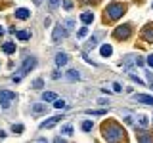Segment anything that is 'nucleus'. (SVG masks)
<instances>
[{
  "label": "nucleus",
  "mask_w": 153,
  "mask_h": 143,
  "mask_svg": "<svg viewBox=\"0 0 153 143\" xmlns=\"http://www.w3.org/2000/svg\"><path fill=\"white\" fill-rule=\"evenodd\" d=\"M48 2H50V8L52 10H56L57 6H59V0H48Z\"/></svg>",
  "instance_id": "26"
},
{
  "label": "nucleus",
  "mask_w": 153,
  "mask_h": 143,
  "mask_svg": "<svg viewBox=\"0 0 153 143\" xmlns=\"http://www.w3.org/2000/svg\"><path fill=\"white\" fill-rule=\"evenodd\" d=\"M35 65H36V59H35V57H27L25 63H23L21 69H19V74L13 76V82H19V80H21V76H25L31 69H35Z\"/></svg>",
  "instance_id": "2"
},
{
  "label": "nucleus",
  "mask_w": 153,
  "mask_h": 143,
  "mask_svg": "<svg viewBox=\"0 0 153 143\" xmlns=\"http://www.w3.org/2000/svg\"><path fill=\"white\" fill-rule=\"evenodd\" d=\"M147 65L153 67V54H151V55H147Z\"/></svg>",
  "instance_id": "34"
},
{
  "label": "nucleus",
  "mask_w": 153,
  "mask_h": 143,
  "mask_svg": "<svg viewBox=\"0 0 153 143\" xmlns=\"http://www.w3.org/2000/svg\"><path fill=\"white\" fill-rule=\"evenodd\" d=\"M42 99H44V101H54V99H56V94H52V92H44V94H42Z\"/></svg>",
  "instance_id": "21"
},
{
  "label": "nucleus",
  "mask_w": 153,
  "mask_h": 143,
  "mask_svg": "<svg viewBox=\"0 0 153 143\" xmlns=\"http://www.w3.org/2000/svg\"><path fill=\"white\" fill-rule=\"evenodd\" d=\"M42 86H44V82H42L40 78H38V80H35V82H33V88H42Z\"/></svg>",
  "instance_id": "27"
},
{
  "label": "nucleus",
  "mask_w": 153,
  "mask_h": 143,
  "mask_svg": "<svg viewBox=\"0 0 153 143\" xmlns=\"http://www.w3.org/2000/svg\"><path fill=\"white\" fill-rule=\"evenodd\" d=\"M2 50H4V54H13V52H16V44H13V42H6V44L2 46Z\"/></svg>",
  "instance_id": "17"
},
{
  "label": "nucleus",
  "mask_w": 153,
  "mask_h": 143,
  "mask_svg": "<svg viewBox=\"0 0 153 143\" xmlns=\"http://www.w3.org/2000/svg\"><path fill=\"white\" fill-rule=\"evenodd\" d=\"M138 124H140L142 128H147V126H149V120H147L146 114H140V116H138Z\"/></svg>",
  "instance_id": "19"
},
{
  "label": "nucleus",
  "mask_w": 153,
  "mask_h": 143,
  "mask_svg": "<svg viewBox=\"0 0 153 143\" xmlns=\"http://www.w3.org/2000/svg\"><path fill=\"white\" fill-rule=\"evenodd\" d=\"M138 103H143V105H153V95H146V94H136L134 95Z\"/></svg>",
  "instance_id": "7"
},
{
  "label": "nucleus",
  "mask_w": 153,
  "mask_h": 143,
  "mask_svg": "<svg viewBox=\"0 0 153 143\" xmlns=\"http://www.w3.org/2000/svg\"><path fill=\"white\" fill-rule=\"evenodd\" d=\"M96 44H98V35H94L92 38H90L88 42H86V48H84V52H90V50H94Z\"/></svg>",
  "instance_id": "13"
},
{
  "label": "nucleus",
  "mask_w": 153,
  "mask_h": 143,
  "mask_svg": "<svg viewBox=\"0 0 153 143\" xmlns=\"http://www.w3.org/2000/svg\"><path fill=\"white\" fill-rule=\"evenodd\" d=\"M113 90H115V92H123V86L119 84V82H115L113 84Z\"/></svg>",
  "instance_id": "30"
},
{
  "label": "nucleus",
  "mask_w": 153,
  "mask_h": 143,
  "mask_svg": "<svg viewBox=\"0 0 153 143\" xmlns=\"http://www.w3.org/2000/svg\"><path fill=\"white\" fill-rule=\"evenodd\" d=\"M63 25L67 29V32H71V31H73V27H75V19H67V21H63Z\"/></svg>",
  "instance_id": "20"
},
{
  "label": "nucleus",
  "mask_w": 153,
  "mask_h": 143,
  "mask_svg": "<svg viewBox=\"0 0 153 143\" xmlns=\"http://www.w3.org/2000/svg\"><path fill=\"white\" fill-rule=\"evenodd\" d=\"M147 82L153 86V73H147Z\"/></svg>",
  "instance_id": "33"
},
{
  "label": "nucleus",
  "mask_w": 153,
  "mask_h": 143,
  "mask_svg": "<svg viewBox=\"0 0 153 143\" xmlns=\"http://www.w3.org/2000/svg\"><path fill=\"white\" fill-rule=\"evenodd\" d=\"M65 78L69 80V82H75V80L80 78V74H79V71H76V69H69V71H67V74H65Z\"/></svg>",
  "instance_id": "11"
},
{
  "label": "nucleus",
  "mask_w": 153,
  "mask_h": 143,
  "mask_svg": "<svg viewBox=\"0 0 153 143\" xmlns=\"http://www.w3.org/2000/svg\"><path fill=\"white\" fill-rule=\"evenodd\" d=\"M80 19H82V23H86V25H88V23H92L94 21V15L90 12H84L82 15H80Z\"/></svg>",
  "instance_id": "18"
},
{
  "label": "nucleus",
  "mask_w": 153,
  "mask_h": 143,
  "mask_svg": "<svg viewBox=\"0 0 153 143\" xmlns=\"http://www.w3.org/2000/svg\"><path fill=\"white\" fill-rule=\"evenodd\" d=\"M82 130H84V132H90V130H92V122H90V120L82 122Z\"/></svg>",
  "instance_id": "25"
},
{
  "label": "nucleus",
  "mask_w": 153,
  "mask_h": 143,
  "mask_svg": "<svg viewBox=\"0 0 153 143\" xmlns=\"http://www.w3.org/2000/svg\"><path fill=\"white\" fill-rule=\"evenodd\" d=\"M48 111V107H46V103H35L31 107V113L33 114H44Z\"/></svg>",
  "instance_id": "9"
},
{
  "label": "nucleus",
  "mask_w": 153,
  "mask_h": 143,
  "mask_svg": "<svg viewBox=\"0 0 153 143\" xmlns=\"http://www.w3.org/2000/svg\"><path fill=\"white\" fill-rule=\"evenodd\" d=\"M142 36L146 42H153V25H147L146 29L142 31Z\"/></svg>",
  "instance_id": "10"
},
{
  "label": "nucleus",
  "mask_w": 153,
  "mask_h": 143,
  "mask_svg": "<svg viewBox=\"0 0 153 143\" xmlns=\"http://www.w3.org/2000/svg\"><path fill=\"white\" fill-rule=\"evenodd\" d=\"M67 35H69V32H67L65 25H63V23H57L56 29H54V35H52V40H54V44H59Z\"/></svg>",
  "instance_id": "4"
},
{
  "label": "nucleus",
  "mask_w": 153,
  "mask_h": 143,
  "mask_svg": "<svg viewBox=\"0 0 153 143\" xmlns=\"http://www.w3.org/2000/svg\"><path fill=\"white\" fill-rule=\"evenodd\" d=\"M59 120H61V116H52L50 120H44V122H42V124H40V128H42V130H48V128H54V126H56V124L59 122Z\"/></svg>",
  "instance_id": "8"
},
{
  "label": "nucleus",
  "mask_w": 153,
  "mask_h": 143,
  "mask_svg": "<svg viewBox=\"0 0 153 143\" xmlns=\"http://www.w3.org/2000/svg\"><path fill=\"white\" fill-rule=\"evenodd\" d=\"M13 101H16V94L8 92V90H0V105H2L4 109H8Z\"/></svg>",
  "instance_id": "5"
},
{
  "label": "nucleus",
  "mask_w": 153,
  "mask_h": 143,
  "mask_svg": "<svg viewBox=\"0 0 153 143\" xmlns=\"http://www.w3.org/2000/svg\"><path fill=\"white\" fill-rule=\"evenodd\" d=\"M98 103H100V105H107V103H109V99H103V97H100V99H98Z\"/></svg>",
  "instance_id": "32"
},
{
  "label": "nucleus",
  "mask_w": 153,
  "mask_h": 143,
  "mask_svg": "<svg viewBox=\"0 0 153 143\" xmlns=\"http://www.w3.org/2000/svg\"><path fill=\"white\" fill-rule=\"evenodd\" d=\"M130 35H132V27L130 25H121V27L115 29V32H113V36L117 38V40H126Z\"/></svg>",
  "instance_id": "6"
},
{
  "label": "nucleus",
  "mask_w": 153,
  "mask_h": 143,
  "mask_svg": "<svg viewBox=\"0 0 153 143\" xmlns=\"http://www.w3.org/2000/svg\"><path fill=\"white\" fill-rule=\"evenodd\" d=\"M88 114H96V116H98V114H105V111H92V109H90V111H86Z\"/></svg>",
  "instance_id": "31"
},
{
  "label": "nucleus",
  "mask_w": 153,
  "mask_h": 143,
  "mask_svg": "<svg viewBox=\"0 0 153 143\" xmlns=\"http://www.w3.org/2000/svg\"><path fill=\"white\" fill-rule=\"evenodd\" d=\"M100 54H102L103 57H109V55L113 54V48L109 46V44H103V46H102V50H100Z\"/></svg>",
  "instance_id": "16"
},
{
  "label": "nucleus",
  "mask_w": 153,
  "mask_h": 143,
  "mask_svg": "<svg viewBox=\"0 0 153 143\" xmlns=\"http://www.w3.org/2000/svg\"><path fill=\"white\" fill-rule=\"evenodd\" d=\"M71 6H73L71 2H63V8H65V10H71Z\"/></svg>",
  "instance_id": "35"
},
{
  "label": "nucleus",
  "mask_w": 153,
  "mask_h": 143,
  "mask_svg": "<svg viewBox=\"0 0 153 143\" xmlns=\"http://www.w3.org/2000/svg\"><path fill=\"white\" fill-rule=\"evenodd\" d=\"M102 132H103V139L105 141H121V139H124V130L115 122L103 124Z\"/></svg>",
  "instance_id": "1"
},
{
  "label": "nucleus",
  "mask_w": 153,
  "mask_h": 143,
  "mask_svg": "<svg viewBox=\"0 0 153 143\" xmlns=\"http://www.w3.org/2000/svg\"><path fill=\"white\" fill-rule=\"evenodd\" d=\"M124 13V6L121 2H113L111 6L107 8V15H109V19H119Z\"/></svg>",
  "instance_id": "3"
},
{
  "label": "nucleus",
  "mask_w": 153,
  "mask_h": 143,
  "mask_svg": "<svg viewBox=\"0 0 153 143\" xmlns=\"http://www.w3.org/2000/svg\"><path fill=\"white\" fill-rule=\"evenodd\" d=\"M136 139L138 141H153V136H151V133H147V132H140L136 136Z\"/></svg>",
  "instance_id": "14"
},
{
  "label": "nucleus",
  "mask_w": 153,
  "mask_h": 143,
  "mask_svg": "<svg viewBox=\"0 0 153 143\" xmlns=\"http://www.w3.org/2000/svg\"><path fill=\"white\" fill-rule=\"evenodd\" d=\"M61 133H65V136H73V126H71V124H67V126H63V130H61Z\"/></svg>",
  "instance_id": "24"
},
{
  "label": "nucleus",
  "mask_w": 153,
  "mask_h": 143,
  "mask_svg": "<svg viewBox=\"0 0 153 143\" xmlns=\"http://www.w3.org/2000/svg\"><path fill=\"white\" fill-rule=\"evenodd\" d=\"M54 101H56V103H54L56 109H65V107H67V103L63 101V99H54Z\"/></svg>",
  "instance_id": "23"
},
{
  "label": "nucleus",
  "mask_w": 153,
  "mask_h": 143,
  "mask_svg": "<svg viewBox=\"0 0 153 143\" xmlns=\"http://www.w3.org/2000/svg\"><path fill=\"white\" fill-rule=\"evenodd\" d=\"M56 65H57V67L67 65V55H65V54H57V55H56Z\"/></svg>",
  "instance_id": "15"
},
{
  "label": "nucleus",
  "mask_w": 153,
  "mask_h": 143,
  "mask_svg": "<svg viewBox=\"0 0 153 143\" xmlns=\"http://www.w3.org/2000/svg\"><path fill=\"white\" fill-rule=\"evenodd\" d=\"M16 35H17V38H19V40H29V36H31L27 31H17Z\"/></svg>",
  "instance_id": "22"
},
{
  "label": "nucleus",
  "mask_w": 153,
  "mask_h": 143,
  "mask_svg": "<svg viewBox=\"0 0 153 143\" xmlns=\"http://www.w3.org/2000/svg\"><path fill=\"white\" fill-rule=\"evenodd\" d=\"M12 130H13V132H17V133H21V132H23V126H21V124H17V126L13 124V126H12Z\"/></svg>",
  "instance_id": "28"
},
{
  "label": "nucleus",
  "mask_w": 153,
  "mask_h": 143,
  "mask_svg": "<svg viewBox=\"0 0 153 143\" xmlns=\"http://www.w3.org/2000/svg\"><path fill=\"white\" fill-rule=\"evenodd\" d=\"M86 35H88V29H86V27H82V29L79 31V38H82V36H86Z\"/></svg>",
  "instance_id": "29"
},
{
  "label": "nucleus",
  "mask_w": 153,
  "mask_h": 143,
  "mask_svg": "<svg viewBox=\"0 0 153 143\" xmlns=\"http://www.w3.org/2000/svg\"><path fill=\"white\" fill-rule=\"evenodd\" d=\"M29 15H31V12H29L27 8H17L16 10V17L17 19H27Z\"/></svg>",
  "instance_id": "12"
},
{
  "label": "nucleus",
  "mask_w": 153,
  "mask_h": 143,
  "mask_svg": "<svg viewBox=\"0 0 153 143\" xmlns=\"http://www.w3.org/2000/svg\"><path fill=\"white\" fill-rule=\"evenodd\" d=\"M4 35V29H2V25H0V36H2Z\"/></svg>",
  "instance_id": "36"
}]
</instances>
